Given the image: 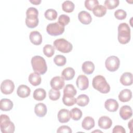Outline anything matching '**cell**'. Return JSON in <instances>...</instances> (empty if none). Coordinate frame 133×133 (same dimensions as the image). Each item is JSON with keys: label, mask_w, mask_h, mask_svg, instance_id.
Here are the masks:
<instances>
[{"label": "cell", "mask_w": 133, "mask_h": 133, "mask_svg": "<svg viewBox=\"0 0 133 133\" xmlns=\"http://www.w3.org/2000/svg\"><path fill=\"white\" fill-rule=\"evenodd\" d=\"M1 130L3 133H12L15 131L14 124L10 121L8 116L1 114L0 116Z\"/></svg>", "instance_id": "5"}, {"label": "cell", "mask_w": 133, "mask_h": 133, "mask_svg": "<svg viewBox=\"0 0 133 133\" xmlns=\"http://www.w3.org/2000/svg\"><path fill=\"white\" fill-rule=\"evenodd\" d=\"M41 77L40 75L37 73H31L29 76V81L30 83L34 86L39 85L41 83Z\"/></svg>", "instance_id": "27"}, {"label": "cell", "mask_w": 133, "mask_h": 133, "mask_svg": "<svg viewBox=\"0 0 133 133\" xmlns=\"http://www.w3.org/2000/svg\"><path fill=\"white\" fill-rule=\"evenodd\" d=\"M30 2L34 5H39L41 3V0H33V1L31 0L30 1Z\"/></svg>", "instance_id": "44"}, {"label": "cell", "mask_w": 133, "mask_h": 133, "mask_svg": "<svg viewBox=\"0 0 133 133\" xmlns=\"http://www.w3.org/2000/svg\"><path fill=\"white\" fill-rule=\"evenodd\" d=\"M46 31L48 34L51 36H58L61 35L64 31V26L59 23H51L47 25Z\"/></svg>", "instance_id": "7"}, {"label": "cell", "mask_w": 133, "mask_h": 133, "mask_svg": "<svg viewBox=\"0 0 133 133\" xmlns=\"http://www.w3.org/2000/svg\"><path fill=\"white\" fill-rule=\"evenodd\" d=\"M77 94V90L72 84L66 85L63 89V95L74 97Z\"/></svg>", "instance_id": "30"}, {"label": "cell", "mask_w": 133, "mask_h": 133, "mask_svg": "<svg viewBox=\"0 0 133 133\" xmlns=\"http://www.w3.org/2000/svg\"><path fill=\"white\" fill-rule=\"evenodd\" d=\"M50 84L52 88L56 90H60L64 87L65 82L64 78L62 76H56L51 79Z\"/></svg>", "instance_id": "10"}, {"label": "cell", "mask_w": 133, "mask_h": 133, "mask_svg": "<svg viewBox=\"0 0 133 133\" xmlns=\"http://www.w3.org/2000/svg\"><path fill=\"white\" fill-rule=\"evenodd\" d=\"M72 132L71 128L68 126H66V125H63V126H61L60 127H59L57 130V133H61V132H64V133H71Z\"/></svg>", "instance_id": "42"}, {"label": "cell", "mask_w": 133, "mask_h": 133, "mask_svg": "<svg viewBox=\"0 0 133 133\" xmlns=\"http://www.w3.org/2000/svg\"><path fill=\"white\" fill-rule=\"evenodd\" d=\"M130 40V29L126 23H121L118 26V41L122 44H126Z\"/></svg>", "instance_id": "3"}, {"label": "cell", "mask_w": 133, "mask_h": 133, "mask_svg": "<svg viewBox=\"0 0 133 133\" xmlns=\"http://www.w3.org/2000/svg\"><path fill=\"white\" fill-rule=\"evenodd\" d=\"M92 11L94 15L96 17H102L106 14L107 8L103 5H98L93 9Z\"/></svg>", "instance_id": "28"}, {"label": "cell", "mask_w": 133, "mask_h": 133, "mask_svg": "<svg viewBox=\"0 0 133 133\" xmlns=\"http://www.w3.org/2000/svg\"><path fill=\"white\" fill-rule=\"evenodd\" d=\"M26 15L25 24L26 26L29 28H34L37 26L39 22L37 9L35 7H30L26 10Z\"/></svg>", "instance_id": "4"}, {"label": "cell", "mask_w": 133, "mask_h": 133, "mask_svg": "<svg viewBox=\"0 0 133 133\" xmlns=\"http://www.w3.org/2000/svg\"><path fill=\"white\" fill-rule=\"evenodd\" d=\"M98 126L102 129H108L110 128L112 125V121L107 116H102L98 119Z\"/></svg>", "instance_id": "13"}, {"label": "cell", "mask_w": 133, "mask_h": 133, "mask_svg": "<svg viewBox=\"0 0 133 133\" xmlns=\"http://www.w3.org/2000/svg\"><path fill=\"white\" fill-rule=\"evenodd\" d=\"M119 3V1L118 0H105L104 1V5L106 8L113 9L118 6Z\"/></svg>", "instance_id": "37"}, {"label": "cell", "mask_w": 133, "mask_h": 133, "mask_svg": "<svg viewBox=\"0 0 133 133\" xmlns=\"http://www.w3.org/2000/svg\"><path fill=\"white\" fill-rule=\"evenodd\" d=\"M60 92L59 90H56L53 88L49 91V97L52 101H56L60 98Z\"/></svg>", "instance_id": "38"}, {"label": "cell", "mask_w": 133, "mask_h": 133, "mask_svg": "<svg viewBox=\"0 0 133 133\" xmlns=\"http://www.w3.org/2000/svg\"><path fill=\"white\" fill-rule=\"evenodd\" d=\"M31 64L33 71L39 74H45L47 70V64L44 58L40 56H35L31 59Z\"/></svg>", "instance_id": "1"}, {"label": "cell", "mask_w": 133, "mask_h": 133, "mask_svg": "<svg viewBox=\"0 0 133 133\" xmlns=\"http://www.w3.org/2000/svg\"><path fill=\"white\" fill-rule=\"evenodd\" d=\"M70 117H71L72 119L78 121L80 119L82 116V112L79 109L74 108L70 111Z\"/></svg>", "instance_id": "31"}, {"label": "cell", "mask_w": 133, "mask_h": 133, "mask_svg": "<svg viewBox=\"0 0 133 133\" xmlns=\"http://www.w3.org/2000/svg\"><path fill=\"white\" fill-rule=\"evenodd\" d=\"M132 119H131L130 122L128 123V127L131 129H132Z\"/></svg>", "instance_id": "45"}, {"label": "cell", "mask_w": 133, "mask_h": 133, "mask_svg": "<svg viewBox=\"0 0 133 133\" xmlns=\"http://www.w3.org/2000/svg\"><path fill=\"white\" fill-rule=\"evenodd\" d=\"M29 38L31 42L35 45H39L42 42V36L37 31H32L30 34Z\"/></svg>", "instance_id": "17"}, {"label": "cell", "mask_w": 133, "mask_h": 133, "mask_svg": "<svg viewBox=\"0 0 133 133\" xmlns=\"http://www.w3.org/2000/svg\"><path fill=\"white\" fill-rule=\"evenodd\" d=\"M121 83L124 86H129L132 84V75L130 72L124 73L120 77Z\"/></svg>", "instance_id": "21"}, {"label": "cell", "mask_w": 133, "mask_h": 133, "mask_svg": "<svg viewBox=\"0 0 133 133\" xmlns=\"http://www.w3.org/2000/svg\"><path fill=\"white\" fill-rule=\"evenodd\" d=\"M132 97L131 91L129 89H124L120 91L118 95L119 100L123 102L129 101Z\"/></svg>", "instance_id": "20"}, {"label": "cell", "mask_w": 133, "mask_h": 133, "mask_svg": "<svg viewBox=\"0 0 133 133\" xmlns=\"http://www.w3.org/2000/svg\"><path fill=\"white\" fill-rule=\"evenodd\" d=\"M70 17L68 15L62 14L59 17L58 22L64 26L70 22Z\"/></svg>", "instance_id": "41"}, {"label": "cell", "mask_w": 133, "mask_h": 133, "mask_svg": "<svg viewBox=\"0 0 133 133\" xmlns=\"http://www.w3.org/2000/svg\"><path fill=\"white\" fill-rule=\"evenodd\" d=\"M120 61L119 58L115 56H111L107 58L105 65L107 69L110 72L116 71L119 66Z\"/></svg>", "instance_id": "8"}, {"label": "cell", "mask_w": 133, "mask_h": 133, "mask_svg": "<svg viewBox=\"0 0 133 133\" xmlns=\"http://www.w3.org/2000/svg\"><path fill=\"white\" fill-rule=\"evenodd\" d=\"M75 72L73 68L68 67L65 68L61 73V76L66 81L71 80L74 77Z\"/></svg>", "instance_id": "22"}, {"label": "cell", "mask_w": 133, "mask_h": 133, "mask_svg": "<svg viewBox=\"0 0 133 133\" xmlns=\"http://www.w3.org/2000/svg\"><path fill=\"white\" fill-rule=\"evenodd\" d=\"M33 98L35 100L37 101H42L46 97V92L44 89L39 88L36 89L33 94Z\"/></svg>", "instance_id": "26"}, {"label": "cell", "mask_w": 133, "mask_h": 133, "mask_svg": "<svg viewBox=\"0 0 133 133\" xmlns=\"http://www.w3.org/2000/svg\"><path fill=\"white\" fill-rule=\"evenodd\" d=\"M89 102V98L85 94L79 95L76 98L77 104L80 107H85L87 105Z\"/></svg>", "instance_id": "29"}, {"label": "cell", "mask_w": 133, "mask_h": 133, "mask_svg": "<svg viewBox=\"0 0 133 133\" xmlns=\"http://www.w3.org/2000/svg\"><path fill=\"white\" fill-rule=\"evenodd\" d=\"M82 126L86 130H90L95 126L94 119L90 116L85 117L82 121Z\"/></svg>", "instance_id": "23"}, {"label": "cell", "mask_w": 133, "mask_h": 133, "mask_svg": "<svg viewBox=\"0 0 133 133\" xmlns=\"http://www.w3.org/2000/svg\"><path fill=\"white\" fill-rule=\"evenodd\" d=\"M46 105L43 103H38L36 104L34 108V112L35 114L39 117H44L47 113Z\"/></svg>", "instance_id": "18"}, {"label": "cell", "mask_w": 133, "mask_h": 133, "mask_svg": "<svg viewBox=\"0 0 133 133\" xmlns=\"http://www.w3.org/2000/svg\"><path fill=\"white\" fill-rule=\"evenodd\" d=\"M119 104L117 101L114 99H109L104 102L105 108L110 112H115L117 110Z\"/></svg>", "instance_id": "14"}, {"label": "cell", "mask_w": 133, "mask_h": 133, "mask_svg": "<svg viewBox=\"0 0 133 133\" xmlns=\"http://www.w3.org/2000/svg\"><path fill=\"white\" fill-rule=\"evenodd\" d=\"M83 71L86 74H91L95 70V65L94 63L90 61H85L82 66Z\"/></svg>", "instance_id": "25"}, {"label": "cell", "mask_w": 133, "mask_h": 133, "mask_svg": "<svg viewBox=\"0 0 133 133\" xmlns=\"http://www.w3.org/2000/svg\"><path fill=\"white\" fill-rule=\"evenodd\" d=\"M15 89V85L14 82L10 79H5L3 81L1 85V90L5 95L11 94Z\"/></svg>", "instance_id": "9"}, {"label": "cell", "mask_w": 133, "mask_h": 133, "mask_svg": "<svg viewBox=\"0 0 133 133\" xmlns=\"http://www.w3.org/2000/svg\"><path fill=\"white\" fill-rule=\"evenodd\" d=\"M54 47L59 51L63 53H68L73 48L72 44L64 38H58L53 43Z\"/></svg>", "instance_id": "6"}, {"label": "cell", "mask_w": 133, "mask_h": 133, "mask_svg": "<svg viewBox=\"0 0 133 133\" xmlns=\"http://www.w3.org/2000/svg\"><path fill=\"white\" fill-rule=\"evenodd\" d=\"M75 5L74 3L70 1H65L62 4L63 10L66 12H71L74 10Z\"/></svg>", "instance_id": "32"}, {"label": "cell", "mask_w": 133, "mask_h": 133, "mask_svg": "<svg viewBox=\"0 0 133 133\" xmlns=\"http://www.w3.org/2000/svg\"><path fill=\"white\" fill-rule=\"evenodd\" d=\"M55 49L54 46L50 44H46L43 47L44 54L47 57H52L55 53Z\"/></svg>", "instance_id": "33"}, {"label": "cell", "mask_w": 133, "mask_h": 133, "mask_svg": "<svg viewBox=\"0 0 133 133\" xmlns=\"http://www.w3.org/2000/svg\"><path fill=\"white\" fill-rule=\"evenodd\" d=\"M62 102L63 104L66 106H72L76 102V99L72 96H69L63 95Z\"/></svg>", "instance_id": "34"}, {"label": "cell", "mask_w": 133, "mask_h": 133, "mask_svg": "<svg viewBox=\"0 0 133 133\" xmlns=\"http://www.w3.org/2000/svg\"><path fill=\"white\" fill-rule=\"evenodd\" d=\"M112 132L113 133H117V132L125 133L126 130H125L123 126H119V125H116L113 128Z\"/></svg>", "instance_id": "43"}, {"label": "cell", "mask_w": 133, "mask_h": 133, "mask_svg": "<svg viewBox=\"0 0 133 133\" xmlns=\"http://www.w3.org/2000/svg\"><path fill=\"white\" fill-rule=\"evenodd\" d=\"M17 93L19 97L23 98H26L30 96L31 93V89L26 85H20L18 87Z\"/></svg>", "instance_id": "19"}, {"label": "cell", "mask_w": 133, "mask_h": 133, "mask_svg": "<svg viewBox=\"0 0 133 133\" xmlns=\"http://www.w3.org/2000/svg\"><path fill=\"white\" fill-rule=\"evenodd\" d=\"M93 87L102 94H107L110 90V86L107 83L104 76L98 75L94 77L92 79Z\"/></svg>", "instance_id": "2"}, {"label": "cell", "mask_w": 133, "mask_h": 133, "mask_svg": "<svg viewBox=\"0 0 133 133\" xmlns=\"http://www.w3.org/2000/svg\"><path fill=\"white\" fill-rule=\"evenodd\" d=\"M114 16L118 20H124L127 16V13L123 9H119L114 12Z\"/></svg>", "instance_id": "40"}, {"label": "cell", "mask_w": 133, "mask_h": 133, "mask_svg": "<svg viewBox=\"0 0 133 133\" xmlns=\"http://www.w3.org/2000/svg\"><path fill=\"white\" fill-rule=\"evenodd\" d=\"M57 116L59 122L62 123L68 122L70 119V111L65 109H61L59 111Z\"/></svg>", "instance_id": "15"}, {"label": "cell", "mask_w": 133, "mask_h": 133, "mask_svg": "<svg viewBox=\"0 0 133 133\" xmlns=\"http://www.w3.org/2000/svg\"><path fill=\"white\" fill-rule=\"evenodd\" d=\"M57 12L54 9H48L44 14L45 18L49 20H55L57 17Z\"/></svg>", "instance_id": "35"}, {"label": "cell", "mask_w": 133, "mask_h": 133, "mask_svg": "<svg viewBox=\"0 0 133 133\" xmlns=\"http://www.w3.org/2000/svg\"><path fill=\"white\" fill-rule=\"evenodd\" d=\"M78 18L79 21L84 24H88L92 21V17L90 14L85 10L81 11L78 13Z\"/></svg>", "instance_id": "16"}, {"label": "cell", "mask_w": 133, "mask_h": 133, "mask_svg": "<svg viewBox=\"0 0 133 133\" xmlns=\"http://www.w3.org/2000/svg\"><path fill=\"white\" fill-rule=\"evenodd\" d=\"M13 102L9 99L3 98L0 101V109L2 111H8L12 109Z\"/></svg>", "instance_id": "24"}, {"label": "cell", "mask_w": 133, "mask_h": 133, "mask_svg": "<svg viewBox=\"0 0 133 133\" xmlns=\"http://www.w3.org/2000/svg\"><path fill=\"white\" fill-rule=\"evenodd\" d=\"M77 87L81 90H84L88 88L89 86V81L85 75H79L76 81Z\"/></svg>", "instance_id": "11"}, {"label": "cell", "mask_w": 133, "mask_h": 133, "mask_svg": "<svg viewBox=\"0 0 133 133\" xmlns=\"http://www.w3.org/2000/svg\"><path fill=\"white\" fill-rule=\"evenodd\" d=\"M54 62L57 65L60 66L65 64L66 59L64 56L61 55H57L55 57L54 59Z\"/></svg>", "instance_id": "36"}, {"label": "cell", "mask_w": 133, "mask_h": 133, "mask_svg": "<svg viewBox=\"0 0 133 133\" xmlns=\"http://www.w3.org/2000/svg\"><path fill=\"white\" fill-rule=\"evenodd\" d=\"M98 5L99 2L97 0H86L85 1V6L89 10H92Z\"/></svg>", "instance_id": "39"}, {"label": "cell", "mask_w": 133, "mask_h": 133, "mask_svg": "<svg viewBox=\"0 0 133 133\" xmlns=\"http://www.w3.org/2000/svg\"><path fill=\"white\" fill-rule=\"evenodd\" d=\"M132 115L131 108L127 105L122 106L119 110V115L124 120H127L130 118Z\"/></svg>", "instance_id": "12"}]
</instances>
